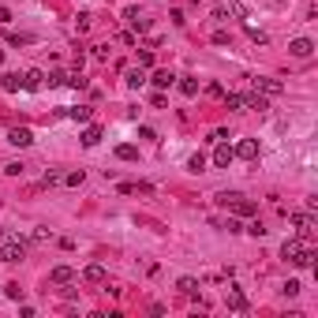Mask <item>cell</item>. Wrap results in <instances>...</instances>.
I'll return each instance as SVG.
<instances>
[{
	"instance_id": "obj_1",
	"label": "cell",
	"mask_w": 318,
	"mask_h": 318,
	"mask_svg": "<svg viewBox=\"0 0 318 318\" xmlns=\"http://www.w3.org/2000/svg\"><path fill=\"white\" fill-rule=\"evenodd\" d=\"M281 258H285V262H296V266H311L314 262V251H311V247H303V240L296 236V240H285V244H281Z\"/></svg>"
},
{
	"instance_id": "obj_2",
	"label": "cell",
	"mask_w": 318,
	"mask_h": 318,
	"mask_svg": "<svg viewBox=\"0 0 318 318\" xmlns=\"http://www.w3.org/2000/svg\"><path fill=\"white\" fill-rule=\"evenodd\" d=\"M26 258V244L19 236H8L4 240V247H0V262H8V266H15V262H23Z\"/></svg>"
},
{
	"instance_id": "obj_3",
	"label": "cell",
	"mask_w": 318,
	"mask_h": 318,
	"mask_svg": "<svg viewBox=\"0 0 318 318\" xmlns=\"http://www.w3.org/2000/svg\"><path fill=\"white\" fill-rule=\"evenodd\" d=\"M292 225H296V236H300V240L314 236V217L311 214H292Z\"/></svg>"
},
{
	"instance_id": "obj_4",
	"label": "cell",
	"mask_w": 318,
	"mask_h": 318,
	"mask_svg": "<svg viewBox=\"0 0 318 318\" xmlns=\"http://www.w3.org/2000/svg\"><path fill=\"white\" fill-rule=\"evenodd\" d=\"M288 53H292L296 60H307V56L314 53V42H311V37H296V42L288 45Z\"/></svg>"
},
{
	"instance_id": "obj_5",
	"label": "cell",
	"mask_w": 318,
	"mask_h": 318,
	"mask_svg": "<svg viewBox=\"0 0 318 318\" xmlns=\"http://www.w3.org/2000/svg\"><path fill=\"white\" fill-rule=\"evenodd\" d=\"M232 153H236V157H244V161H255V157H258V142H255V139H240Z\"/></svg>"
},
{
	"instance_id": "obj_6",
	"label": "cell",
	"mask_w": 318,
	"mask_h": 318,
	"mask_svg": "<svg viewBox=\"0 0 318 318\" xmlns=\"http://www.w3.org/2000/svg\"><path fill=\"white\" fill-rule=\"evenodd\" d=\"M8 142H12V146H30L34 131L30 128H12V131H8Z\"/></svg>"
},
{
	"instance_id": "obj_7",
	"label": "cell",
	"mask_w": 318,
	"mask_h": 318,
	"mask_svg": "<svg viewBox=\"0 0 318 318\" xmlns=\"http://www.w3.org/2000/svg\"><path fill=\"white\" fill-rule=\"evenodd\" d=\"M232 161H236L232 146H228V142H221V146L214 150V165H217V169H228V165H232Z\"/></svg>"
},
{
	"instance_id": "obj_8",
	"label": "cell",
	"mask_w": 318,
	"mask_h": 318,
	"mask_svg": "<svg viewBox=\"0 0 318 318\" xmlns=\"http://www.w3.org/2000/svg\"><path fill=\"white\" fill-rule=\"evenodd\" d=\"M228 206L236 210V217H251V214H258V206H255L251 198H244V195H236L232 202H228Z\"/></svg>"
},
{
	"instance_id": "obj_9",
	"label": "cell",
	"mask_w": 318,
	"mask_h": 318,
	"mask_svg": "<svg viewBox=\"0 0 318 318\" xmlns=\"http://www.w3.org/2000/svg\"><path fill=\"white\" fill-rule=\"evenodd\" d=\"M83 281H90V285H105V281H109V273H105V266H101V262H94V266H86V269H83Z\"/></svg>"
},
{
	"instance_id": "obj_10",
	"label": "cell",
	"mask_w": 318,
	"mask_h": 318,
	"mask_svg": "<svg viewBox=\"0 0 318 318\" xmlns=\"http://www.w3.org/2000/svg\"><path fill=\"white\" fill-rule=\"evenodd\" d=\"M251 83H255V90H258V94H266V98H273V94H281V90H285V86L277 83V79H262V75H258V79H251Z\"/></svg>"
},
{
	"instance_id": "obj_11",
	"label": "cell",
	"mask_w": 318,
	"mask_h": 318,
	"mask_svg": "<svg viewBox=\"0 0 318 318\" xmlns=\"http://www.w3.org/2000/svg\"><path fill=\"white\" fill-rule=\"evenodd\" d=\"M225 303H228V311H247V296L240 292V288L232 285L228 288V296H225Z\"/></svg>"
},
{
	"instance_id": "obj_12",
	"label": "cell",
	"mask_w": 318,
	"mask_h": 318,
	"mask_svg": "<svg viewBox=\"0 0 318 318\" xmlns=\"http://www.w3.org/2000/svg\"><path fill=\"white\" fill-rule=\"evenodd\" d=\"M244 109H255V112H266L269 109V101H266V94H244Z\"/></svg>"
},
{
	"instance_id": "obj_13",
	"label": "cell",
	"mask_w": 318,
	"mask_h": 318,
	"mask_svg": "<svg viewBox=\"0 0 318 318\" xmlns=\"http://www.w3.org/2000/svg\"><path fill=\"white\" fill-rule=\"evenodd\" d=\"M124 19H128V23H131V30H146V26H150V19L146 15H139V8H128V12H124Z\"/></svg>"
},
{
	"instance_id": "obj_14",
	"label": "cell",
	"mask_w": 318,
	"mask_h": 318,
	"mask_svg": "<svg viewBox=\"0 0 318 318\" xmlns=\"http://www.w3.org/2000/svg\"><path fill=\"white\" fill-rule=\"evenodd\" d=\"M0 86H4V94H19L23 90V75H15V71L0 75Z\"/></svg>"
},
{
	"instance_id": "obj_15",
	"label": "cell",
	"mask_w": 318,
	"mask_h": 318,
	"mask_svg": "<svg viewBox=\"0 0 318 318\" xmlns=\"http://www.w3.org/2000/svg\"><path fill=\"white\" fill-rule=\"evenodd\" d=\"M42 86H45V75L37 71V67H30V71L23 75V90H42Z\"/></svg>"
},
{
	"instance_id": "obj_16",
	"label": "cell",
	"mask_w": 318,
	"mask_h": 318,
	"mask_svg": "<svg viewBox=\"0 0 318 318\" xmlns=\"http://www.w3.org/2000/svg\"><path fill=\"white\" fill-rule=\"evenodd\" d=\"M49 281H53V285H71V281H75V269H71V266H56L53 273H49Z\"/></svg>"
},
{
	"instance_id": "obj_17",
	"label": "cell",
	"mask_w": 318,
	"mask_h": 318,
	"mask_svg": "<svg viewBox=\"0 0 318 318\" xmlns=\"http://www.w3.org/2000/svg\"><path fill=\"white\" fill-rule=\"evenodd\" d=\"M101 128H98V124H90V128H86L83 135H79V142H83V146H98V142H101Z\"/></svg>"
},
{
	"instance_id": "obj_18",
	"label": "cell",
	"mask_w": 318,
	"mask_h": 318,
	"mask_svg": "<svg viewBox=\"0 0 318 318\" xmlns=\"http://www.w3.org/2000/svg\"><path fill=\"white\" fill-rule=\"evenodd\" d=\"M67 116H71L75 124H90L94 109H90V105H75V109H67Z\"/></svg>"
},
{
	"instance_id": "obj_19",
	"label": "cell",
	"mask_w": 318,
	"mask_h": 318,
	"mask_svg": "<svg viewBox=\"0 0 318 318\" xmlns=\"http://www.w3.org/2000/svg\"><path fill=\"white\" fill-rule=\"evenodd\" d=\"M150 83L157 86V90H169V86L176 83V75H172V71H153V79H150Z\"/></svg>"
},
{
	"instance_id": "obj_20",
	"label": "cell",
	"mask_w": 318,
	"mask_h": 318,
	"mask_svg": "<svg viewBox=\"0 0 318 318\" xmlns=\"http://www.w3.org/2000/svg\"><path fill=\"white\" fill-rule=\"evenodd\" d=\"M116 157H120V161H139V150H135L131 142H120V146H116Z\"/></svg>"
},
{
	"instance_id": "obj_21",
	"label": "cell",
	"mask_w": 318,
	"mask_h": 318,
	"mask_svg": "<svg viewBox=\"0 0 318 318\" xmlns=\"http://www.w3.org/2000/svg\"><path fill=\"white\" fill-rule=\"evenodd\" d=\"M124 83H128L131 90H139V86L146 83V71H142V67H135V71H128V79H124Z\"/></svg>"
},
{
	"instance_id": "obj_22",
	"label": "cell",
	"mask_w": 318,
	"mask_h": 318,
	"mask_svg": "<svg viewBox=\"0 0 318 318\" xmlns=\"http://www.w3.org/2000/svg\"><path fill=\"white\" fill-rule=\"evenodd\" d=\"M176 288H180L184 296H195V292H198V281H195V277H180V281H176Z\"/></svg>"
},
{
	"instance_id": "obj_23",
	"label": "cell",
	"mask_w": 318,
	"mask_h": 318,
	"mask_svg": "<svg viewBox=\"0 0 318 318\" xmlns=\"http://www.w3.org/2000/svg\"><path fill=\"white\" fill-rule=\"evenodd\" d=\"M180 94H184V98H195V94H198V79H191V75L180 79Z\"/></svg>"
},
{
	"instance_id": "obj_24",
	"label": "cell",
	"mask_w": 318,
	"mask_h": 318,
	"mask_svg": "<svg viewBox=\"0 0 318 318\" xmlns=\"http://www.w3.org/2000/svg\"><path fill=\"white\" fill-rule=\"evenodd\" d=\"M187 169H191V172H206V153H191Z\"/></svg>"
},
{
	"instance_id": "obj_25",
	"label": "cell",
	"mask_w": 318,
	"mask_h": 318,
	"mask_svg": "<svg viewBox=\"0 0 318 318\" xmlns=\"http://www.w3.org/2000/svg\"><path fill=\"white\" fill-rule=\"evenodd\" d=\"M0 169H4V176H23V161H4V165H0Z\"/></svg>"
},
{
	"instance_id": "obj_26",
	"label": "cell",
	"mask_w": 318,
	"mask_h": 318,
	"mask_svg": "<svg viewBox=\"0 0 318 318\" xmlns=\"http://www.w3.org/2000/svg\"><path fill=\"white\" fill-rule=\"evenodd\" d=\"M4 296H8V300H15V303L23 300V288H19V281H8V285H4Z\"/></svg>"
},
{
	"instance_id": "obj_27",
	"label": "cell",
	"mask_w": 318,
	"mask_h": 318,
	"mask_svg": "<svg viewBox=\"0 0 318 318\" xmlns=\"http://www.w3.org/2000/svg\"><path fill=\"white\" fill-rule=\"evenodd\" d=\"M225 98V109H244V94H221Z\"/></svg>"
},
{
	"instance_id": "obj_28",
	"label": "cell",
	"mask_w": 318,
	"mask_h": 318,
	"mask_svg": "<svg viewBox=\"0 0 318 318\" xmlns=\"http://www.w3.org/2000/svg\"><path fill=\"white\" fill-rule=\"evenodd\" d=\"M83 180H86V172L79 169V172H67V176H64V184H67V187H79Z\"/></svg>"
},
{
	"instance_id": "obj_29",
	"label": "cell",
	"mask_w": 318,
	"mask_h": 318,
	"mask_svg": "<svg viewBox=\"0 0 318 318\" xmlns=\"http://www.w3.org/2000/svg\"><path fill=\"white\" fill-rule=\"evenodd\" d=\"M247 34H251V42H258V45H266V42H269V37L258 30V26H251V23H247Z\"/></svg>"
},
{
	"instance_id": "obj_30",
	"label": "cell",
	"mask_w": 318,
	"mask_h": 318,
	"mask_svg": "<svg viewBox=\"0 0 318 318\" xmlns=\"http://www.w3.org/2000/svg\"><path fill=\"white\" fill-rule=\"evenodd\" d=\"M139 67H153V49H142L139 53Z\"/></svg>"
},
{
	"instance_id": "obj_31",
	"label": "cell",
	"mask_w": 318,
	"mask_h": 318,
	"mask_svg": "<svg viewBox=\"0 0 318 318\" xmlns=\"http://www.w3.org/2000/svg\"><path fill=\"white\" fill-rule=\"evenodd\" d=\"M53 232H49V228H34V244H45V240H49Z\"/></svg>"
},
{
	"instance_id": "obj_32",
	"label": "cell",
	"mask_w": 318,
	"mask_h": 318,
	"mask_svg": "<svg viewBox=\"0 0 318 318\" xmlns=\"http://www.w3.org/2000/svg\"><path fill=\"white\" fill-rule=\"evenodd\" d=\"M228 42H232V37H228V30H217V34H214V45H228Z\"/></svg>"
},
{
	"instance_id": "obj_33",
	"label": "cell",
	"mask_w": 318,
	"mask_h": 318,
	"mask_svg": "<svg viewBox=\"0 0 318 318\" xmlns=\"http://www.w3.org/2000/svg\"><path fill=\"white\" fill-rule=\"evenodd\" d=\"M60 180H64V176H60V172H45V180H42V184H45V187H49V184H60Z\"/></svg>"
},
{
	"instance_id": "obj_34",
	"label": "cell",
	"mask_w": 318,
	"mask_h": 318,
	"mask_svg": "<svg viewBox=\"0 0 318 318\" xmlns=\"http://www.w3.org/2000/svg\"><path fill=\"white\" fill-rule=\"evenodd\" d=\"M94 60H109V45H98V49H94Z\"/></svg>"
},
{
	"instance_id": "obj_35",
	"label": "cell",
	"mask_w": 318,
	"mask_h": 318,
	"mask_svg": "<svg viewBox=\"0 0 318 318\" xmlns=\"http://www.w3.org/2000/svg\"><path fill=\"white\" fill-rule=\"evenodd\" d=\"M67 86H75V90H83V86H86V79H83V75H71V79H67Z\"/></svg>"
},
{
	"instance_id": "obj_36",
	"label": "cell",
	"mask_w": 318,
	"mask_h": 318,
	"mask_svg": "<svg viewBox=\"0 0 318 318\" xmlns=\"http://www.w3.org/2000/svg\"><path fill=\"white\" fill-rule=\"evenodd\" d=\"M90 19H94L90 12H79V30H86V26H90Z\"/></svg>"
},
{
	"instance_id": "obj_37",
	"label": "cell",
	"mask_w": 318,
	"mask_h": 318,
	"mask_svg": "<svg viewBox=\"0 0 318 318\" xmlns=\"http://www.w3.org/2000/svg\"><path fill=\"white\" fill-rule=\"evenodd\" d=\"M12 23V12H8V8H0V26H8Z\"/></svg>"
},
{
	"instance_id": "obj_38",
	"label": "cell",
	"mask_w": 318,
	"mask_h": 318,
	"mask_svg": "<svg viewBox=\"0 0 318 318\" xmlns=\"http://www.w3.org/2000/svg\"><path fill=\"white\" fill-rule=\"evenodd\" d=\"M0 64H4V49H0Z\"/></svg>"
}]
</instances>
